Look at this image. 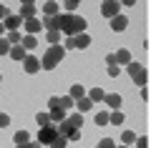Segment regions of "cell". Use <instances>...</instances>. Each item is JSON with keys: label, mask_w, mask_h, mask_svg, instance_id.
Returning a JSON list of instances; mask_svg holds the SVG:
<instances>
[{"label": "cell", "mask_w": 151, "mask_h": 148, "mask_svg": "<svg viewBox=\"0 0 151 148\" xmlns=\"http://www.w3.org/2000/svg\"><path fill=\"white\" fill-rule=\"evenodd\" d=\"M10 48L13 45L5 40V38H0V55H8V53H10Z\"/></svg>", "instance_id": "cell-33"}, {"label": "cell", "mask_w": 151, "mask_h": 148, "mask_svg": "<svg viewBox=\"0 0 151 148\" xmlns=\"http://www.w3.org/2000/svg\"><path fill=\"white\" fill-rule=\"evenodd\" d=\"M0 38H5V25L0 23Z\"/></svg>", "instance_id": "cell-42"}, {"label": "cell", "mask_w": 151, "mask_h": 148, "mask_svg": "<svg viewBox=\"0 0 151 148\" xmlns=\"http://www.w3.org/2000/svg\"><path fill=\"white\" fill-rule=\"evenodd\" d=\"M5 126H10V116L8 113H0V128H5Z\"/></svg>", "instance_id": "cell-36"}, {"label": "cell", "mask_w": 151, "mask_h": 148, "mask_svg": "<svg viewBox=\"0 0 151 148\" xmlns=\"http://www.w3.org/2000/svg\"><path fill=\"white\" fill-rule=\"evenodd\" d=\"M103 103H106L108 108H113V111H119L121 108V95L119 93H106L103 95Z\"/></svg>", "instance_id": "cell-10"}, {"label": "cell", "mask_w": 151, "mask_h": 148, "mask_svg": "<svg viewBox=\"0 0 151 148\" xmlns=\"http://www.w3.org/2000/svg\"><path fill=\"white\" fill-rule=\"evenodd\" d=\"M101 15L103 18L121 15V3H116V0H106V3H101Z\"/></svg>", "instance_id": "cell-5"}, {"label": "cell", "mask_w": 151, "mask_h": 148, "mask_svg": "<svg viewBox=\"0 0 151 148\" xmlns=\"http://www.w3.org/2000/svg\"><path fill=\"white\" fill-rule=\"evenodd\" d=\"M68 95H70V98H73V101H81V98H86V88H83L81 83H76V85H70Z\"/></svg>", "instance_id": "cell-17"}, {"label": "cell", "mask_w": 151, "mask_h": 148, "mask_svg": "<svg viewBox=\"0 0 151 148\" xmlns=\"http://www.w3.org/2000/svg\"><path fill=\"white\" fill-rule=\"evenodd\" d=\"M121 141H124V146H131V143L136 141V133L134 131H124L121 133Z\"/></svg>", "instance_id": "cell-26"}, {"label": "cell", "mask_w": 151, "mask_h": 148, "mask_svg": "<svg viewBox=\"0 0 151 148\" xmlns=\"http://www.w3.org/2000/svg\"><path fill=\"white\" fill-rule=\"evenodd\" d=\"M18 148H40V143H33V141H28V143H20V146H18Z\"/></svg>", "instance_id": "cell-38"}, {"label": "cell", "mask_w": 151, "mask_h": 148, "mask_svg": "<svg viewBox=\"0 0 151 148\" xmlns=\"http://www.w3.org/2000/svg\"><path fill=\"white\" fill-rule=\"evenodd\" d=\"M60 108H63V111L65 108H76V101L70 98V95H63V98H60Z\"/></svg>", "instance_id": "cell-29"}, {"label": "cell", "mask_w": 151, "mask_h": 148, "mask_svg": "<svg viewBox=\"0 0 151 148\" xmlns=\"http://www.w3.org/2000/svg\"><path fill=\"white\" fill-rule=\"evenodd\" d=\"M103 95H106V90H103V88H91V90H86V98H88L91 103L103 101Z\"/></svg>", "instance_id": "cell-16"}, {"label": "cell", "mask_w": 151, "mask_h": 148, "mask_svg": "<svg viewBox=\"0 0 151 148\" xmlns=\"http://www.w3.org/2000/svg\"><path fill=\"white\" fill-rule=\"evenodd\" d=\"M126 25H129V18H126V15H116V18H111V30H113V33H124Z\"/></svg>", "instance_id": "cell-8"}, {"label": "cell", "mask_w": 151, "mask_h": 148, "mask_svg": "<svg viewBox=\"0 0 151 148\" xmlns=\"http://www.w3.org/2000/svg\"><path fill=\"white\" fill-rule=\"evenodd\" d=\"M141 68H144V65H141V63H134V60H131V63H129V65H126V73H129V75H131V78H134V75H136V73H139V70H141Z\"/></svg>", "instance_id": "cell-28"}, {"label": "cell", "mask_w": 151, "mask_h": 148, "mask_svg": "<svg viewBox=\"0 0 151 148\" xmlns=\"http://www.w3.org/2000/svg\"><path fill=\"white\" fill-rule=\"evenodd\" d=\"M136 148H149V138H146V136H141V138H136Z\"/></svg>", "instance_id": "cell-35"}, {"label": "cell", "mask_w": 151, "mask_h": 148, "mask_svg": "<svg viewBox=\"0 0 151 148\" xmlns=\"http://www.w3.org/2000/svg\"><path fill=\"white\" fill-rule=\"evenodd\" d=\"M124 121H126V116H124L121 111L108 113V123H111V126H124Z\"/></svg>", "instance_id": "cell-20"}, {"label": "cell", "mask_w": 151, "mask_h": 148, "mask_svg": "<svg viewBox=\"0 0 151 148\" xmlns=\"http://www.w3.org/2000/svg\"><path fill=\"white\" fill-rule=\"evenodd\" d=\"M20 45L25 48V50H30V48H38V38H35V35H25V38L20 40Z\"/></svg>", "instance_id": "cell-22"}, {"label": "cell", "mask_w": 151, "mask_h": 148, "mask_svg": "<svg viewBox=\"0 0 151 148\" xmlns=\"http://www.w3.org/2000/svg\"><path fill=\"white\" fill-rule=\"evenodd\" d=\"M76 8H78V3H76V0H70V3H65V10H68L70 15H73V10H76Z\"/></svg>", "instance_id": "cell-39"}, {"label": "cell", "mask_w": 151, "mask_h": 148, "mask_svg": "<svg viewBox=\"0 0 151 148\" xmlns=\"http://www.w3.org/2000/svg\"><path fill=\"white\" fill-rule=\"evenodd\" d=\"M121 148H126V146H121Z\"/></svg>", "instance_id": "cell-44"}, {"label": "cell", "mask_w": 151, "mask_h": 148, "mask_svg": "<svg viewBox=\"0 0 151 148\" xmlns=\"http://www.w3.org/2000/svg\"><path fill=\"white\" fill-rule=\"evenodd\" d=\"M63 48H76V43H73V38H65V43H63Z\"/></svg>", "instance_id": "cell-41"}, {"label": "cell", "mask_w": 151, "mask_h": 148, "mask_svg": "<svg viewBox=\"0 0 151 148\" xmlns=\"http://www.w3.org/2000/svg\"><path fill=\"white\" fill-rule=\"evenodd\" d=\"M35 3H23L20 5V13H18V15L23 18V20H30V18H35Z\"/></svg>", "instance_id": "cell-9"}, {"label": "cell", "mask_w": 151, "mask_h": 148, "mask_svg": "<svg viewBox=\"0 0 151 148\" xmlns=\"http://www.w3.org/2000/svg\"><path fill=\"white\" fill-rule=\"evenodd\" d=\"M58 13H60V5L53 3V0H48V3L43 5V15L45 18H53V15H58Z\"/></svg>", "instance_id": "cell-15"}, {"label": "cell", "mask_w": 151, "mask_h": 148, "mask_svg": "<svg viewBox=\"0 0 151 148\" xmlns=\"http://www.w3.org/2000/svg\"><path fill=\"white\" fill-rule=\"evenodd\" d=\"M8 15H10V10H8V8H5V5H3V3H0V23L5 20V18H8Z\"/></svg>", "instance_id": "cell-37"}, {"label": "cell", "mask_w": 151, "mask_h": 148, "mask_svg": "<svg viewBox=\"0 0 151 148\" xmlns=\"http://www.w3.org/2000/svg\"><path fill=\"white\" fill-rule=\"evenodd\" d=\"M63 58H65V48L60 45V43H58V45H50L48 50L43 53V58H40V68H43V70H55Z\"/></svg>", "instance_id": "cell-2"}, {"label": "cell", "mask_w": 151, "mask_h": 148, "mask_svg": "<svg viewBox=\"0 0 151 148\" xmlns=\"http://www.w3.org/2000/svg\"><path fill=\"white\" fill-rule=\"evenodd\" d=\"M113 60H116V65H129L131 63V53L126 50V48H121V50L113 53Z\"/></svg>", "instance_id": "cell-12"}, {"label": "cell", "mask_w": 151, "mask_h": 148, "mask_svg": "<svg viewBox=\"0 0 151 148\" xmlns=\"http://www.w3.org/2000/svg\"><path fill=\"white\" fill-rule=\"evenodd\" d=\"M73 43H76V48H78V50H83V48L91 45V35H88V33H81V35L73 38Z\"/></svg>", "instance_id": "cell-18"}, {"label": "cell", "mask_w": 151, "mask_h": 148, "mask_svg": "<svg viewBox=\"0 0 151 148\" xmlns=\"http://www.w3.org/2000/svg\"><path fill=\"white\" fill-rule=\"evenodd\" d=\"M8 55H10L13 60H18V63H23L28 53H25V48H23V45H13V48H10V53H8Z\"/></svg>", "instance_id": "cell-14"}, {"label": "cell", "mask_w": 151, "mask_h": 148, "mask_svg": "<svg viewBox=\"0 0 151 148\" xmlns=\"http://www.w3.org/2000/svg\"><path fill=\"white\" fill-rule=\"evenodd\" d=\"M0 80H3V75H0Z\"/></svg>", "instance_id": "cell-43"}, {"label": "cell", "mask_w": 151, "mask_h": 148, "mask_svg": "<svg viewBox=\"0 0 151 148\" xmlns=\"http://www.w3.org/2000/svg\"><path fill=\"white\" fill-rule=\"evenodd\" d=\"M45 40H48L50 45H58L60 43V33H45Z\"/></svg>", "instance_id": "cell-32"}, {"label": "cell", "mask_w": 151, "mask_h": 148, "mask_svg": "<svg viewBox=\"0 0 151 148\" xmlns=\"http://www.w3.org/2000/svg\"><path fill=\"white\" fill-rule=\"evenodd\" d=\"M48 116H50V123H53V126H58L60 121H65V111L63 108H48Z\"/></svg>", "instance_id": "cell-13"}, {"label": "cell", "mask_w": 151, "mask_h": 148, "mask_svg": "<svg viewBox=\"0 0 151 148\" xmlns=\"http://www.w3.org/2000/svg\"><path fill=\"white\" fill-rule=\"evenodd\" d=\"M60 33H65V38H76L86 33V18L81 15H70V13H60Z\"/></svg>", "instance_id": "cell-1"}, {"label": "cell", "mask_w": 151, "mask_h": 148, "mask_svg": "<svg viewBox=\"0 0 151 148\" xmlns=\"http://www.w3.org/2000/svg\"><path fill=\"white\" fill-rule=\"evenodd\" d=\"M134 83L139 85V88H146V83H149V70H146V68H141L139 73L134 75Z\"/></svg>", "instance_id": "cell-19"}, {"label": "cell", "mask_w": 151, "mask_h": 148, "mask_svg": "<svg viewBox=\"0 0 151 148\" xmlns=\"http://www.w3.org/2000/svg\"><path fill=\"white\" fill-rule=\"evenodd\" d=\"M91 108H93V103L88 101V98H81V101H76V113H81V116H83L86 111H91Z\"/></svg>", "instance_id": "cell-21"}, {"label": "cell", "mask_w": 151, "mask_h": 148, "mask_svg": "<svg viewBox=\"0 0 151 148\" xmlns=\"http://www.w3.org/2000/svg\"><path fill=\"white\" fill-rule=\"evenodd\" d=\"M55 136H58V128H55L53 123L38 128V143H40V146H50V143L55 141Z\"/></svg>", "instance_id": "cell-4"}, {"label": "cell", "mask_w": 151, "mask_h": 148, "mask_svg": "<svg viewBox=\"0 0 151 148\" xmlns=\"http://www.w3.org/2000/svg\"><path fill=\"white\" fill-rule=\"evenodd\" d=\"M55 128H58V136L68 138V143H76V141H81V128H73L68 118H65V121H60Z\"/></svg>", "instance_id": "cell-3"}, {"label": "cell", "mask_w": 151, "mask_h": 148, "mask_svg": "<svg viewBox=\"0 0 151 148\" xmlns=\"http://www.w3.org/2000/svg\"><path fill=\"white\" fill-rule=\"evenodd\" d=\"M13 141H15V146H20V143H28V141H30V136H28V131H23V128H20V131L13 136Z\"/></svg>", "instance_id": "cell-24"}, {"label": "cell", "mask_w": 151, "mask_h": 148, "mask_svg": "<svg viewBox=\"0 0 151 148\" xmlns=\"http://www.w3.org/2000/svg\"><path fill=\"white\" fill-rule=\"evenodd\" d=\"M65 118L70 121L73 128H83V116H81V113H70V116H65Z\"/></svg>", "instance_id": "cell-23"}, {"label": "cell", "mask_w": 151, "mask_h": 148, "mask_svg": "<svg viewBox=\"0 0 151 148\" xmlns=\"http://www.w3.org/2000/svg\"><path fill=\"white\" fill-rule=\"evenodd\" d=\"M96 126H108V111H98L96 113Z\"/></svg>", "instance_id": "cell-27"}, {"label": "cell", "mask_w": 151, "mask_h": 148, "mask_svg": "<svg viewBox=\"0 0 151 148\" xmlns=\"http://www.w3.org/2000/svg\"><path fill=\"white\" fill-rule=\"evenodd\" d=\"M68 146V138H63V136H55V141L50 143V148H65Z\"/></svg>", "instance_id": "cell-30"}, {"label": "cell", "mask_w": 151, "mask_h": 148, "mask_svg": "<svg viewBox=\"0 0 151 148\" xmlns=\"http://www.w3.org/2000/svg\"><path fill=\"white\" fill-rule=\"evenodd\" d=\"M3 25H5L8 33H13V30H18V28L23 25V18H20V15H13V13H10V15L3 20Z\"/></svg>", "instance_id": "cell-7"}, {"label": "cell", "mask_w": 151, "mask_h": 148, "mask_svg": "<svg viewBox=\"0 0 151 148\" xmlns=\"http://www.w3.org/2000/svg\"><path fill=\"white\" fill-rule=\"evenodd\" d=\"M5 40L10 43V45H20V40H23V38H20V30H13V33H8V35H5Z\"/></svg>", "instance_id": "cell-25"}, {"label": "cell", "mask_w": 151, "mask_h": 148, "mask_svg": "<svg viewBox=\"0 0 151 148\" xmlns=\"http://www.w3.org/2000/svg\"><path fill=\"white\" fill-rule=\"evenodd\" d=\"M35 121H38V126L43 128V126H48V123H50V116H48V113H38Z\"/></svg>", "instance_id": "cell-31"}, {"label": "cell", "mask_w": 151, "mask_h": 148, "mask_svg": "<svg viewBox=\"0 0 151 148\" xmlns=\"http://www.w3.org/2000/svg\"><path fill=\"white\" fill-rule=\"evenodd\" d=\"M96 148H116V143L111 141V138H103V141H98V146Z\"/></svg>", "instance_id": "cell-34"}, {"label": "cell", "mask_w": 151, "mask_h": 148, "mask_svg": "<svg viewBox=\"0 0 151 148\" xmlns=\"http://www.w3.org/2000/svg\"><path fill=\"white\" fill-rule=\"evenodd\" d=\"M108 75L116 78V75H119V65H108Z\"/></svg>", "instance_id": "cell-40"}, {"label": "cell", "mask_w": 151, "mask_h": 148, "mask_svg": "<svg viewBox=\"0 0 151 148\" xmlns=\"http://www.w3.org/2000/svg\"><path fill=\"white\" fill-rule=\"evenodd\" d=\"M23 70H25V73H38V70H40V60L35 58V55H25V60H23Z\"/></svg>", "instance_id": "cell-6"}, {"label": "cell", "mask_w": 151, "mask_h": 148, "mask_svg": "<svg viewBox=\"0 0 151 148\" xmlns=\"http://www.w3.org/2000/svg\"><path fill=\"white\" fill-rule=\"evenodd\" d=\"M23 25H25L28 35H35V33H40V28H43V23L38 20V18H30V20H23Z\"/></svg>", "instance_id": "cell-11"}]
</instances>
